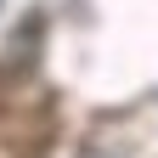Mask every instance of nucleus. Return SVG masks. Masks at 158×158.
<instances>
[]
</instances>
